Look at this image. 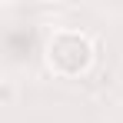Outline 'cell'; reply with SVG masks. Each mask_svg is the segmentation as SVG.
Masks as SVG:
<instances>
[{
	"label": "cell",
	"mask_w": 123,
	"mask_h": 123,
	"mask_svg": "<svg viewBox=\"0 0 123 123\" xmlns=\"http://www.w3.org/2000/svg\"><path fill=\"white\" fill-rule=\"evenodd\" d=\"M43 57H47V67H50L53 77L73 80V77H83L93 67V43L83 30L63 27V30L50 33V40L43 47Z\"/></svg>",
	"instance_id": "1"
}]
</instances>
